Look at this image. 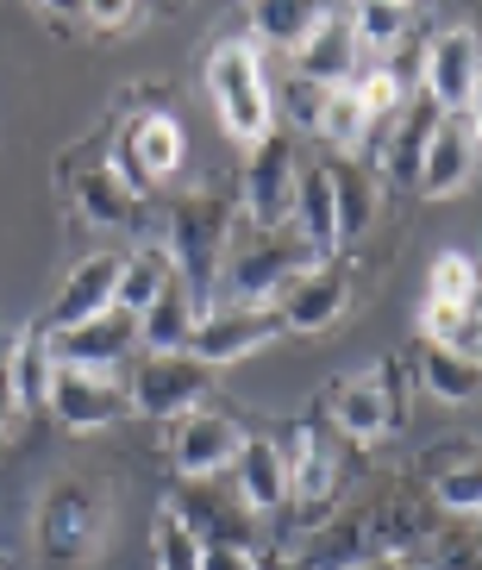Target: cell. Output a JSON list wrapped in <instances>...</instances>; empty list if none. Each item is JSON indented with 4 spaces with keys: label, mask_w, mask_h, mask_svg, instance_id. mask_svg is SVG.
<instances>
[{
    "label": "cell",
    "mask_w": 482,
    "mask_h": 570,
    "mask_svg": "<svg viewBox=\"0 0 482 570\" xmlns=\"http://www.w3.org/2000/svg\"><path fill=\"white\" fill-rule=\"evenodd\" d=\"M119 269H126V257H82V264L63 276V288H57V302H50V333H63V326H82V320L107 314L119 295Z\"/></svg>",
    "instance_id": "19"
},
{
    "label": "cell",
    "mask_w": 482,
    "mask_h": 570,
    "mask_svg": "<svg viewBox=\"0 0 482 570\" xmlns=\"http://www.w3.org/2000/svg\"><path fill=\"white\" fill-rule=\"evenodd\" d=\"M200 546L195 533H188V520L176 514V508H157V520H150V558H157V570H200Z\"/></svg>",
    "instance_id": "31"
},
{
    "label": "cell",
    "mask_w": 482,
    "mask_h": 570,
    "mask_svg": "<svg viewBox=\"0 0 482 570\" xmlns=\"http://www.w3.org/2000/svg\"><path fill=\"white\" fill-rule=\"evenodd\" d=\"M226 245H233V219L214 195H188V202L169 207V233H164V252L176 257V276L195 288L200 314H207V295L219 283V264H226Z\"/></svg>",
    "instance_id": "3"
},
{
    "label": "cell",
    "mask_w": 482,
    "mask_h": 570,
    "mask_svg": "<svg viewBox=\"0 0 482 570\" xmlns=\"http://www.w3.org/2000/svg\"><path fill=\"white\" fill-rule=\"evenodd\" d=\"M476 164H482V151H476V138H470V119L445 114L439 119V132H433V145H426V157H420L414 188L426 195V202H451L458 188H470Z\"/></svg>",
    "instance_id": "17"
},
{
    "label": "cell",
    "mask_w": 482,
    "mask_h": 570,
    "mask_svg": "<svg viewBox=\"0 0 482 570\" xmlns=\"http://www.w3.org/2000/svg\"><path fill=\"white\" fill-rule=\"evenodd\" d=\"M433 502L451 520H482V464H451L433 476Z\"/></svg>",
    "instance_id": "32"
},
{
    "label": "cell",
    "mask_w": 482,
    "mask_h": 570,
    "mask_svg": "<svg viewBox=\"0 0 482 570\" xmlns=\"http://www.w3.org/2000/svg\"><path fill=\"white\" fill-rule=\"evenodd\" d=\"M107 533V489L88 483V476H63V483L45 489L38 502V552L50 564H88Z\"/></svg>",
    "instance_id": "2"
},
{
    "label": "cell",
    "mask_w": 482,
    "mask_h": 570,
    "mask_svg": "<svg viewBox=\"0 0 482 570\" xmlns=\"http://www.w3.org/2000/svg\"><path fill=\"white\" fill-rule=\"evenodd\" d=\"M176 283V257L164 252V238L157 245H145V252H132L126 257V269H119V295H114V307H126V314H145L164 288Z\"/></svg>",
    "instance_id": "27"
},
{
    "label": "cell",
    "mask_w": 482,
    "mask_h": 570,
    "mask_svg": "<svg viewBox=\"0 0 482 570\" xmlns=\"http://www.w3.org/2000/svg\"><path fill=\"white\" fill-rule=\"evenodd\" d=\"M276 333H283L276 307L219 302V307H207V314H200L195 338H188V357H200L207 370H226V364H238V357H250L257 345H269Z\"/></svg>",
    "instance_id": "13"
},
{
    "label": "cell",
    "mask_w": 482,
    "mask_h": 570,
    "mask_svg": "<svg viewBox=\"0 0 482 570\" xmlns=\"http://www.w3.org/2000/svg\"><path fill=\"white\" fill-rule=\"evenodd\" d=\"M464 119H470V138H476V151H482V82H476V95H470Z\"/></svg>",
    "instance_id": "37"
},
{
    "label": "cell",
    "mask_w": 482,
    "mask_h": 570,
    "mask_svg": "<svg viewBox=\"0 0 482 570\" xmlns=\"http://www.w3.org/2000/svg\"><path fill=\"white\" fill-rule=\"evenodd\" d=\"M233 483H238V508H245L250 520L283 514L288 508V458H283V445L264 439V433H250L245 452L233 458Z\"/></svg>",
    "instance_id": "18"
},
{
    "label": "cell",
    "mask_w": 482,
    "mask_h": 570,
    "mask_svg": "<svg viewBox=\"0 0 482 570\" xmlns=\"http://www.w3.org/2000/svg\"><path fill=\"white\" fill-rule=\"evenodd\" d=\"M407 420V364L401 357H383L364 376H345L333 389V426L357 445H376V439L401 433Z\"/></svg>",
    "instance_id": "5"
},
{
    "label": "cell",
    "mask_w": 482,
    "mask_h": 570,
    "mask_svg": "<svg viewBox=\"0 0 482 570\" xmlns=\"http://www.w3.org/2000/svg\"><path fill=\"white\" fill-rule=\"evenodd\" d=\"M314 19H319V7H301V0H269V7H257V13H250V38H257V45H269V51L295 57L301 38L314 32Z\"/></svg>",
    "instance_id": "29"
},
{
    "label": "cell",
    "mask_w": 482,
    "mask_h": 570,
    "mask_svg": "<svg viewBox=\"0 0 482 570\" xmlns=\"http://www.w3.org/2000/svg\"><path fill=\"white\" fill-rule=\"evenodd\" d=\"M482 295V269L470 252H439L433 269H426V302H445V307H476Z\"/></svg>",
    "instance_id": "30"
},
{
    "label": "cell",
    "mask_w": 482,
    "mask_h": 570,
    "mask_svg": "<svg viewBox=\"0 0 482 570\" xmlns=\"http://www.w3.org/2000/svg\"><path fill=\"white\" fill-rule=\"evenodd\" d=\"M307 269V252H301L295 233H250L245 245H226V264H219V283H226V302L238 307H276L288 283Z\"/></svg>",
    "instance_id": "4"
},
{
    "label": "cell",
    "mask_w": 482,
    "mask_h": 570,
    "mask_svg": "<svg viewBox=\"0 0 482 570\" xmlns=\"http://www.w3.org/2000/svg\"><path fill=\"white\" fill-rule=\"evenodd\" d=\"M76 13H82V32H107V38H119V32H132L138 19V7L132 0H107V7H76Z\"/></svg>",
    "instance_id": "33"
},
{
    "label": "cell",
    "mask_w": 482,
    "mask_h": 570,
    "mask_svg": "<svg viewBox=\"0 0 482 570\" xmlns=\"http://www.w3.org/2000/svg\"><path fill=\"white\" fill-rule=\"evenodd\" d=\"M207 395H214V370L200 364V357L188 352H145L132 370V383H126V402H132V414L145 420H188L195 407H207Z\"/></svg>",
    "instance_id": "6"
},
{
    "label": "cell",
    "mask_w": 482,
    "mask_h": 570,
    "mask_svg": "<svg viewBox=\"0 0 482 570\" xmlns=\"http://www.w3.org/2000/svg\"><path fill=\"white\" fill-rule=\"evenodd\" d=\"M319 95H326V88L301 82V76H295V88H288V119H295V126H307V132H314V119H319Z\"/></svg>",
    "instance_id": "35"
},
{
    "label": "cell",
    "mask_w": 482,
    "mask_h": 570,
    "mask_svg": "<svg viewBox=\"0 0 482 570\" xmlns=\"http://www.w3.org/2000/svg\"><path fill=\"white\" fill-rule=\"evenodd\" d=\"M264 570H276V564H264Z\"/></svg>",
    "instance_id": "39"
},
{
    "label": "cell",
    "mask_w": 482,
    "mask_h": 570,
    "mask_svg": "<svg viewBox=\"0 0 482 570\" xmlns=\"http://www.w3.org/2000/svg\"><path fill=\"white\" fill-rule=\"evenodd\" d=\"M439 107L426 101V95H407V107L395 114V132H388V145H383V169L395 176L401 188H414V176H420V157H426V145H433V132H439Z\"/></svg>",
    "instance_id": "22"
},
{
    "label": "cell",
    "mask_w": 482,
    "mask_h": 570,
    "mask_svg": "<svg viewBox=\"0 0 482 570\" xmlns=\"http://www.w3.org/2000/svg\"><path fill=\"white\" fill-rule=\"evenodd\" d=\"M276 445H283V458H288V502H295L301 514H326L333 495H338L333 439L319 433L314 420H288L283 433H276Z\"/></svg>",
    "instance_id": "11"
},
{
    "label": "cell",
    "mask_w": 482,
    "mask_h": 570,
    "mask_svg": "<svg viewBox=\"0 0 482 570\" xmlns=\"http://www.w3.org/2000/svg\"><path fill=\"white\" fill-rule=\"evenodd\" d=\"M333 202H338V245H351V238H364L376 226V183L351 157L333 164Z\"/></svg>",
    "instance_id": "28"
},
{
    "label": "cell",
    "mask_w": 482,
    "mask_h": 570,
    "mask_svg": "<svg viewBox=\"0 0 482 570\" xmlns=\"http://www.w3.org/2000/svg\"><path fill=\"white\" fill-rule=\"evenodd\" d=\"M476 82H482V38L470 26H439L426 38V57H420V95L439 114H464Z\"/></svg>",
    "instance_id": "10"
},
{
    "label": "cell",
    "mask_w": 482,
    "mask_h": 570,
    "mask_svg": "<svg viewBox=\"0 0 482 570\" xmlns=\"http://www.w3.org/2000/svg\"><path fill=\"white\" fill-rule=\"evenodd\" d=\"M351 570H407V564H401V552H370L364 564H351Z\"/></svg>",
    "instance_id": "38"
},
{
    "label": "cell",
    "mask_w": 482,
    "mask_h": 570,
    "mask_svg": "<svg viewBox=\"0 0 482 570\" xmlns=\"http://www.w3.org/2000/svg\"><path fill=\"white\" fill-rule=\"evenodd\" d=\"M245 439H250V426L233 420L226 407H195L188 420L169 426V464H176L183 483H214V476L233 470V458L245 452Z\"/></svg>",
    "instance_id": "9"
},
{
    "label": "cell",
    "mask_w": 482,
    "mask_h": 570,
    "mask_svg": "<svg viewBox=\"0 0 482 570\" xmlns=\"http://www.w3.org/2000/svg\"><path fill=\"white\" fill-rule=\"evenodd\" d=\"M420 383L426 395L445 407H464L482 395V357H458V352H433V345H420Z\"/></svg>",
    "instance_id": "25"
},
{
    "label": "cell",
    "mask_w": 482,
    "mask_h": 570,
    "mask_svg": "<svg viewBox=\"0 0 482 570\" xmlns=\"http://www.w3.org/2000/svg\"><path fill=\"white\" fill-rule=\"evenodd\" d=\"M370 132H376V119H370L364 101L351 95V82L319 95V119H314V138H319V145H333L338 157H351V151H364V145H370Z\"/></svg>",
    "instance_id": "24"
},
{
    "label": "cell",
    "mask_w": 482,
    "mask_h": 570,
    "mask_svg": "<svg viewBox=\"0 0 482 570\" xmlns=\"http://www.w3.org/2000/svg\"><path fill=\"white\" fill-rule=\"evenodd\" d=\"M357 69H364V45H357L351 13L345 7H319L314 32L301 38V51H295V76L314 88H345V82H357Z\"/></svg>",
    "instance_id": "15"
},
{
    "label": "cell",
    "mask_w": 482,
    "mask_h": 570,
    "mask_svg": "<svg viewBox=\"0 0 482 570\" xmlns=\"http://www.w3.org/2000/svg\"><path fill=\"white\" fill-rule=\"evenodd\" d=\"M45 414H57V426H69V433H100V426H119V420L132 414V402H126V383H119V376H95V370L57 364Z\"/></svg>",
    "instance_id": "14"
},
{
    "label": "cell",
    "mask_w": 482,
    "mask_h": 570,
    "mask_svg": "<svg viewBox=\"0 0 482 570\" xmlns=\"http://www.w3.org/2000/svg\"><path fill=\"white\" fill-rule=\"evenodd\" d=\"M295 188H301V157L283 132L250 145L245 157V219L250 233H288L295 226Z\"/></svg>",
    "instance_id": "8"
},
{
    "label": "cell",
    "mask_w": 482,
    "mask_h": 570,
    "mask_svg": "<svg viewBox=\"0 0 482 570\" xmlns=\"http://www.w3.org/2000/svg\"><path fill=\"white\" fill-rule=\"evenodd\" d=\"M207 95L219 107V126L233 145H264L276 132V88L264 69V45L257 38H219L207 51Z\"/></svg>",
    "instance_id": "1"
},
{
    "label": "cell",
    "mask_w": 482,
    "mask_h": 570,
    "mask_svg": "<svg viewBox=\"0 0 482 570\" xmlns=\"http://www.w3.org/2000/svg\"><path fill=\"white\" fill-rule=\"evenodd\" d=\"M420 345L458 357H482V307H445V302H420Z\"/></svg>",
    "instance_id": "26"
},
{
    "label": "cell",
    "mask_w": 482,
    "mask_h": 570,
    "mask_svg": "<svg viewBox=\"0 0 482 570\" xmlns=\"http://www.w3.org/2000/svg\"><path fill=\"white\" fill-rule=\"evenodd\" d=\"M50 357H57L63 370H95V376H114L126 357H138V314L107 307V314L82 320V326H63V333H50Z\"/></svg>",
    "instance_id": "12"
},
{
    "label": "cell",
    "mask_w": 482,
    "mask_h": 570,
    "mask_svg": "<svg viewBox=\"0 0 482 570\" xmlns=\"http://www.w3.org/2000/svg\"><path fill=\"white\" fill-rule=\"evenodd\" d=\"M195 326H200V302H195V288L176 276V283L138 314V352H188Z\"/></svg>",
    "instance_id": "20"
},
{
    "label": "cell",
    "mask_w": 482,
    "mask_h": 570,
    "mask_svg": "<svg viewBox=\"0 0 482 570\" xmlns=\"http://www.w3.org/2000/svg\"><path fill=\"white\" fill-rule=\"evenodd\" d=\"M107 169H114L119 183L132 188V195H145V188L169 183V176L183 169V126H176L164 107H145V114H132L126 126H119Z\"/></svg>",
    "instance_id": "7"
},
{
    "label": "cell",
    "mask_w": 482,
    "mask_h": 570,
    "mask_svg": "<svg viewBox=\"0 0 482 570\" xmlns=\"http://www.w3.org/2000/svg\"><path fill=\"white\" fill-rule=\"evenodd\" d=\"M19 426V402H13V383H7V357H0V445L13 439Z\"/></svg>",
    "instance_id": "36"
},
{
    "label": "cell",
    "mask_w": 482,
    "mask_h": 570,
    "mask_svg": "<svg viewBox=\"0 0 482 570\" xmlns=\"http://www.w3.org/2000/svg\"><path fill=\"white\" fill-rule=\"evenodd\" d=\"M50 376H57V357H50V326H26L7 352V383H13V402L19 414H45L50 402Z\"/></svg>",
    "instance_id": "21"
},
{
    "label": "cell",
    "mask_w": 482,
    "mask_h": 570,
    "mask_svg": "<svg viewBox=\"0 0 482 570\" xmlns=\"http://www.w3.org/2000/svg\"><path fill=\"white\" fill-rule=\"evenodd\" d=\"M76 207H82V219L100 226V233H132L138 226V195L119 183L107 164H95V169L76 176Z\"/></svg>",
    "instance_id": "23"
},
{
    "label": "cell",
    "mask_w": 482,
    "mask_h": 570,
    "mask_svg": "<svg viewBox=\"0 0 482 570\" xmlns=\"http://www.w3.org/2000/svg\"><path fill=\"white\" fill-rule=\"evenodd\" d=\"M345 307H351V276L338 264H307L295 283L276 295L283 333H326V326H338Z\"/></svg>",
    "instance_id": "16"
},
{
    "label": "cell",
    "mask_w": 482,
    "mask_h": 570,
    "mask_svg": "<svg viewBox=\"0 0 482 570\" xmlns=\"http://www.w3.org/2000/svg\"><path fill=\"white\" fill-rule=\"evenodd\" d=\"M200 570H264V558H257V546H207Z\"/></svg>",
    "instance_id": "34"
}]
</instances>
